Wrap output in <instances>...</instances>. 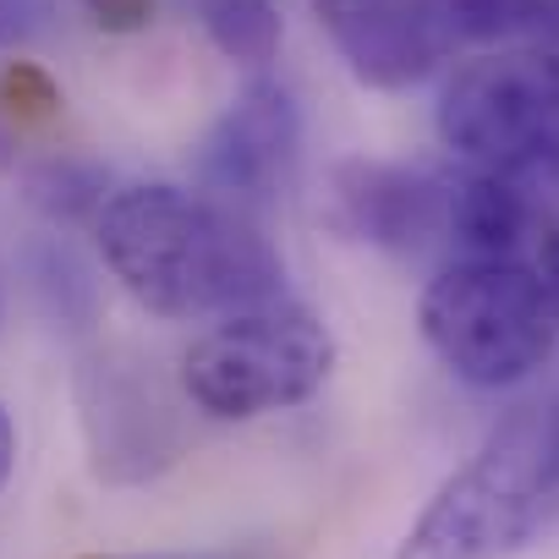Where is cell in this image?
<instances>
[{
  "label": "cell",
  "mask_w": 559,
  "mask_h": 559,
  "mask_svg": "<svg viewBox=\"0 0 559 559\" xmlns=\"http://www.w3.org/2000/svg\"><path fill=\"white\" fill-rule=\"evenodd\" d=\"M61 17V0H0V45L7 50H23V45H39Z\"/></svg>",
  "instance_id": "obj_15"
},
{
  "label": "cell",
  "mask_w": 559,
  "mask_h": 559,
  "mask_svg": "<svg viewBox=\"0 0 559 559\" xmlns=\"http://www.w3.org/2000/svg\"><path fill=\"white\" fill-rule=\"evenodd\" d=\"M99 258L110 280L159 319H225L286 297V263L247 209L170 187L138 181L116 187L94 219Z\"/></svg>",
  "instance_id": "obj_1"
},
{
  "label": "cell",
  "mask_w": 559,
  "mask_h": 559,
  "mask_svg": "<svg viewBox=\"0 0 559 559\" xmlns=\"http://www.w3.org/2000/svg\"><path fill=\"white\" fill-rule=\"evenodd\" d=\"M532 274L543 280V297H548V308H554V319H559V225L543 236V252H537Z\"/></svg>",
  "instance_id": "obj_17"
},
{
  "label": "cell",
  "mask_w": 559,
  "mask_h": 559,
  "mask_svg": "<svg viewBox=\"0 0 559 559\" xmlns=\"http://www.w3.org/2000/svg\"><path fill=\"white\" fill-rule=\"evenodd\" d=\"M526 230H532V192L466 165L444 176V236L466 258H515Z\"/></svg>",
  "instance_id": "obj_10"
},
{
  "label": "cell",
  "mask_w": 559,
  "mask_h": 559,
  "mask_svg": "<svg viewBox=\"0 0 559 559\" xmlns=\"http://www.w3.org/2000/svg\"><path fill=\"white\" fill-rule=\"evenodd\" d=\"M335 373V335L302 302L225 313L181 352V395L214 423H258L308 406Z\"/></svg>",
  "instance_id": "obj_5"
},
{
  "label": "cell",
  "mask_w": 559,
  "mask_h": 559,
  "mask_svg": "<svg viewBox=\"0 0 559 559\" xmlns=\"http://www.w3.org/2000/svg\"><path fill=\"white\" fill-rule=\"evenodd\" d=\"M23 192L56 225H94L116 187H110L105 165H94L83 154H50V159L23 170Z\"/></svg>",
  "instance_id": "obj_12"
},
{
  "label": "cell",
  "mask_w": 559,
  "mask_h": 559,
  "mask_svg": "<svg viewBox=\"0 0 559 559\" xmlns=\"http://www.w3.org/2000/svg\"><path fill=\"white\" fill-rule=\"evenodd\" d=\"M559 515V395L504 412L433 488L395 559H510Z\"/></svg>",
  "instance_id": "obj_2"
},
{
  "label": "cell",
  "mask_w": 559,
  "mask_h": 559,
  "mask_svg": "<svg viewBox=\"0 0 559 559\" xmlns=\"http://www.w3.org/2000/svg\"><path fill=\"white\" fill-rule=\"evenodd\" d=\"M203 34L214 39V50L247 72H263L280 56L286 23H280L274 0H192Z\"/></svg>",
  "instance_id": "obj_13"
},
{
  "label": "cell",
  "mask_w": 559,
  "mask_h": 559,
  "mask_svg": "<svg viewBox=\"0 0 559 559\" xmlns=\"http://www.w3.org/2000/svg\"><path fill=\"white\" fill-rule=\"evenodd\" d=\"M297 148H302L297 94L274 78H252L198 143V181L203 192L236 209H258L286 187Z\"/></svg>",
  "instance_id": "obj_7"
},
{
  "label": "cell",
  "mask_w": 559,
  "mask_h": 559,
  "mask_svg": "<svg viewBox=\"0 0 559 559\" xmlns=\"http://www.w3.org/2000/svg\"><path fill=\"white\" fill-rule=\"evenodd\" d=\"M0 319H7V292H0Z\"/></svg>",
  "instance_id": "obj_21"
},
{
  "label": "cell",
  "mask_w": 559,
  "mask_h": 559,
  "mask_svg": "<svg viewBox=\"0 0 559 559\" xmlns=\"http://www.w3.org/2000/svg\"><path fill=\"white\" fill-rule=\"evenodd\" d=\"M417 324L450 379L472 390H515L559 346L543 280L515 258H461L439 269L417 302Z\"/></svg>",
  "instance_id": "obj_4"
},
{
  "label": "cell",
  "mask_w": 559,
  "mask_h": 559,
  "mask_svg": "<svg viewBox=\"0 0 559 559\" xmlns=\"http://www.w3.org/2000/svg\"><path fill=\"white\" fill-rule=\"evenodd\" d=\"M99 34H143L154 23V0H78Z\"/></svg>",
  "instance_id": "obj_16"
},
{
  "label": "cell",
  "mask_w": 559,
  "mask_h": 559,
  "mask_svg": "<svg viewBox=\"0 0 559 559\" xmlns=\"http://www.w3.org/2000/svg\"><path fill=\"white\" fill-rule=\"evenodd\" d=\"M330 219L379 252H423L433 236H444V176L384 159H346L330 176Z\"/></svg>",
  "instance_id": "obj_9"
},
{
  "label": "cell",
  "mask_w": 559,
  "mask_h": 559,
  "mask_svg": "<svg viewBox=\"0 0 559 559\" xmlns=\"http://www.w3.org/2000/svg\"><path fill=\"white\" fill-rule=\"evenodd\" d=\"M313 17L346 72L384 94L433 78L455 45L439 0H313Z\"/></svg>",
  "instance_id": "obj_8"
},
{
  "label": "cell",
  "mask_w": 559,
  "mask_h": 559,
  "mask_svg": "<svg viewBox=\"0 0 559 559\" xmlns=\"http://www.w3.org/2000/svg\"><path fill=\"white\" fill-rule=\"evenodd\" d=\"M7 165H12V138L0 132V170H7Z\"/></svg>",
  "instance_id": "obj_20"
},
{
  "label": "cell",
  "mask_w": 559,
  "mask_h": 559,
  "mask_svg": "<svg viewBox=\"0 0 559 559\" xmlns=\"http://www.w3.org/2000/svg\"><path fill=\"white\" fill-rule=\"evenodd\" d=\"M28 286L61 330H88L99 319V280L61 236H45L28 247Z\"/></svg>",
  "instance_id": "obj_11"
},
{
  "label": "cell",
  "mask_w": 559,
  "mask_h": 559,
  "mask_svg": "<svg viewBox=\"0 0 559 559\" xmlns=\"http://www.w3.org/2000/svg\"><path fill=\"white\" fill-rule=\"evenodd\" d=\"M439 143L521 192H559V50L499 45L466 56L439 83Z\"/></svg>",
  "instance_id": "obj_3"
},
{
  "label": "cell",
  "mask_w": 559,
  "mask_h": 559,
  "mask_svg": "<svg viewBox=\"0 0 559 559\" xmlns=\"http://www.w3.org/2000/svg\"><path fill=\"white\" fill-rule=\"evenodd\" d=\"M12 466H17V428H12V417H7V406H0V488H7V477H12Z\"/></svg>",
  "instance_id": "obj_18"
},
{
  "label": "cell",
  "mask_w": 559,
  "mask_h": 559,
  "mask_svg": "<svg viewBox=\"0 0 559 559\" xmlns=\"http://www.w3.org/2000/svg\"><path fill=\"white\" fill-rule=\"evenodd\" d=\"M138 559H236V554H138Z\"/></svg>",
  "instance_id": "obj_19"
},
{
  "label": "cell",
  "mask_w": 559,
  "mask_h": 559,
  "mask_svg": "<svg viewBox=\"0 0 559 559\" xmlns=\"http://www.w3.org/2000/svg\"><path fill=\"white\" fill-rule=\"evenodd\" d=\"M0 105H7L17 121H50L61 110V88L45 67L34 61H12L7 72H0Z\"/></svg>",
  "instance_id": "obj_14"
},
{
  "label": "cell",
  "mask_w": 559,
  "mask_h": 559,
  "mask_svg": "<svg viewBox=\"0 0 559 559\" xmlns=\"http://www.w3.org/2000/svg\"><path fill=\"white\" fill-rule=\"evenodd\" d=\"M88 466L99 483H148L181 455V423L132 352H94L78 368Z\"/></svg>",
  "instance_id": "obj_6"
}]
</instances>
